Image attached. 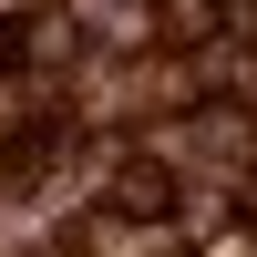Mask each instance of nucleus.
I'll return each mask as SVG.
<instances>
[{
	"label": "nucleus",
	"mask_w": 257,
	"mask_h": 257,
	"mask_svg": "<svg viewBox=\"0 0 257 257\" xmlns=\"http://www.w3.org/2000/svg\"><path fill=\"white\" fill-rule=\"evenodd\" d=\"M247 216H257V185H247Z\"/></svg>",
	"instance_id": "nucleus-4"
},
{
	"label": "nucleus",
	"mask_w": 257,
	"mask_h": 257,
	"mask_svg": "<svg viewBox=\"0 0 257 257\" xmlns=\"http://www.w3.org/2000/svg\"><path fill=\"white\" fill-rule=\"evenodd\" d=\"M165 196H175V185H165L155 155H123L113 165V206H123V216H165Z\"/></svg>",
	"instance_id": "nucleus-1"
},
{
	"label": "nucleus",
	"mask_w": 257,
	"mask_h": 257,
	"mask_svg": "<svg viewBox=\"0 0 257 257\" xmlns=\"http://www.w3.org/2000/svg\"><path fill=\"white\" fill-rule=\"evenodd\" d=\"M0 62H11V41H0Z\"/></svg>",
	"instance_id": "nucleus-6"
},
{
	"label": "nucleus",
	"mask_w": 257,
	"mask_h": 257,
	"mask_svg": "<svg viewBox=\"0 0 257 257\" xmlns=\"http://www.w3.org/2000/svg\"><path fill=\"white\" fill-rule=\"evenodd\" d=\"M165 31H175V41H206V31H216V0H165Z\"/></svg>",
	"instance_id": "nucleus-2"
},
{
	"label": "nucleus",
	"mask_w": 257,
	"mask_h": 257,
	"mask_svg": "<svg viewBox=\"0 0 257 257\" xmlns=\"http://www.w3.org/2000/svg\"><path fill=\"white\" fill-rule=\"evenodd\" d=\"M247 31H257V0H247Z\"/></svg>",
	"instance_id": "nucleus-5"
},
{
	"label": "nucleus",
	"mask_w": 257,
	"mask_h": 257,
	"mask_svg": "<svg viewBox=\"0 0 257 257\" xmlns=\"http://www.w3.org/2000/svg\"><path fill=\"white\" fill-rule=\"evenodd\" d=\"M11 11H31V0H0V21H11Z\"/></svg>",
	"instance_id": "nucleus-3"
}]
</instances>
